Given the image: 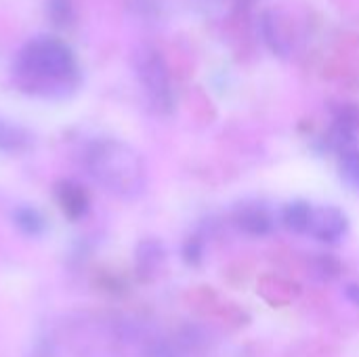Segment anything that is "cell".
<instances>
[{"label":"cell","instance_id":"8","mask_svg":"<svg viewBox=\"0 0 359 357\" xmlns=\"http://www.w3.org/2000/svg\"><path fill=\"white\" fill-rule=\"evenodd\" d=\"M32 147V135L19 126L13 124L4 118H0V151L15 156V154H23Z\"/></svg>","mask_w":359,"mask_h":357},{"label":"cell","instance_id":"3","mask_svg":"<svg viewBox=\"0 0 359 357\" xmlns=\"http://www.w3.org/2000/svg\"><path fill=\"white\" fill-rule=\"evenodd\" d=\"M135 72L151 107L160 114H168L175 105V93L166 61L160 50L149 44L139 46L135 53Z\"/></svg>","mask_w":359,"mask_h":357},{"label":"cell","instance_id":"9","mask_svg":"<svg viewBox=\"0 0 359 357\" xmlns=\"http://www.w3.org/2000/svg\"><path fill=\"white\" fill-rule=\"evenodd\" d=\"M236 221H238V227L242 231L250 234V236H265L273 227V219L263 206H244V208H240Z\"/></svg>","mask_w":359,"mask_h":357},{"label":"cell","instance_id":"13","mask_svg":"<svg viewBox=\"0 0 359 357\" xmlns=\"http://www.w3.org/2000/svg\"><path fill=\"white\" fill-rule=\"evenodd\" d=\"M72 2L69 0H48V17L55 25H67L72 21Z\"/></svg>","mask_w":359,"mask_h":357},{"label":"cell","instance_id":"14","mask_svg":"<svg viewBox=\"0 0 359 357\" xmlns=\"http://www.w3.org/2000/svg\"><path fill=\"white\" fill-rule=\"evenodd\" d=\"M141 357H181L179 356V349L168 343V341H151L147 343V347L143 349V356Z\"/></svg>","mask_w":359,"mask_h":357},{"label":"cell","instance_id":"11","mask_svg":"<svg viewBox=\"0 0 359 357\" xmlns=\"http://www.w3.org/2000/svg\"><path fill=\"white\" fill-rule=\"evenodd\" d=\"M309 217H311V204L307 202H292L284 210V225L297 234H307L309 227Z\"/></svg>","mask_w":359,"mask_h":357},{"label":"cell","instance_id":"4","mask_svg":"<svg viewBox=\"0 0 359 357\" xmlns=\"http://www.w3.org/2000/svg\"><path fill=\"white\" fill-rule=\"evenodd\" d=\"M347 231V217L337 206H311L307 234L322 242H337Z\"/></svg>","mask_w":359,"mask_h":357},{"label":"cell","instance_id":"2","mask_svg":"<svg viewBox=\"0 0 359 357\" xmlns=\"http://www.w3.org/2000/svg\"><path fill=\"white\" fill-rule=\"evenodd\" d=\"M88 175L111 196L139 198L147 187V166L141 154L124 141L99 139L86 149Z\"/></svg>","mask_w":359,"mask_h":357},{"label":"cell","instance_id":"6","mask_svg":"<svg viewBox=\"0 0 359 357\" xmlns=\"http://www.w3.org/2000/svg\"><path fill=\"white\" fill-rule=\"evenodd\" d=\"M55 198H57V204H59L61 213L69 221H80L88 213L90 198H88L86 189L80 183H76V181H61V183H57Z\"/></svg>","mask_w":359,"mask_h":357},{"label":"cell","instance_id":"10","mask_svg":"<svg viewBox=\"0 0 359 357\" xmlns=\"http://www.w3.org/2000/svg\"><path fill=\"white\" fill-rule=\"evenodd\" d=\"M13 221L25 236H32V238L42 236L46 229V221H44L42 213L34 206H19L13 213Z\"/></svg>","mask_w":359,"mask_h":357},{"label":"cell","instance_id":"5","mask_svg":"<svg viewBox=\"0 0 359 357\" xmlns=\"http://www.w3.org/2000/svg\"><path fill=\"white\" fill-rule=\"evenodd\" d=\"M261 32H263V38L267 42V46L282 55V57H288L292 53V46H294V36H292V27L288 23V19L276 11L271 13H265L263 19H261Z\"/></svg>","mask_w":359,"mask_h":357},{"label":"cell","instance_id":"12","mask_svg":"<svg viewBox=\"0 0 359 357\" xmlns=\"http://www.w3.org/2000/svg\"><path fill=\"white\" fill-rule=\"evenodd\" d=\"M341 177L353 187L359 189V156L358 154H339Z\"/></svg>","mask_w":359,"mask_h":357},{"label":"cell","instance_id":"1","mask_svg":"<svg viewBox=\"0 0 359 357\" xmlns=\"http://www.w3.org/2000/svg\"><path fill=\"white\" fill-rule=\"evenodd\" d=\"M15 76L23 90L42 97L67 95L78 82L72 50L53 38L27 42L17 57Z\"/></svg>","mask_w":359,"mask_h":357},{"label":"cell","instance_id":"7","mask_svg":"<svg viewBox=\"0 0 359 357\" xmlns=\"http://www.w3.org/2000/svg\"><path fill=\"white\" fill-rule=\"evenodd\" d=\"M164 263H166V252L158 240H143L137 246L135 267L141 282H154L162 274Z\"/></svg>","mask_w":359,"mask_h":357}]
</instances>
